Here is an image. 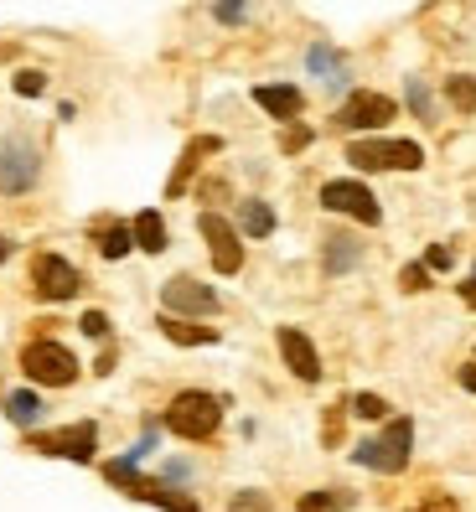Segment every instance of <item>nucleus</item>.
<instances>
[{"label":"nucleus","instance_id":"22","mask_svg":"<svg viewBox=\"0 0 476 512\" xmlns=\"http://www.w3.org/2000/svg\"><path fill=\"white\" fill-rule=\"evenodd\" d=\"M244 233H249V238H270V233H275V213H270V202H259V197H249V202H244Z\"/></svg>","mask_w":476,"mask_h":512},{"label":"nucleus","instance_id":"27","mask_svg":"<svg viewBox=\"0 0 476 512\" xmlns=\"http://www.w3.org/2000/svg\"><path fill=\"white\" fill-rule=\"evenodd\" d=\"M42 88H47V78H42L37 68H26V73H16V94H21V99H37Z\"/></svg>","mask_w":476,"mask_h":512},{"label":"nucleus","instance_id":"15","mask_svg":"<svg viewBox=\"0 0 476 512\" xmlns=\"http://www.w3.org/2000/svg\"><path fill=\"white\" fill-rule=\"evenodd\" d=\"M130 497H140V502H156V507H166V512H197V497H187V492L166 487V481H145V476H140V487H135Z\"/></svg>","mask_w":476,"mask_h":512},{"label":"nucleus","instance_id":"4","mask_svg":"<svg viewBox=\"0 0 476 512\" xmlns=\"http://www.w3.org/2000/svg\"><path fill=\"white\" fill-rule=\"evenodd\" d=\"M21 368H26V378L42 383V388H68L78 378V357L63 342L42 337V342H32V347L21 352Z\"/></svg>","mask_w":476,"mask_h":512},{"label":"nucleus","instance_id":"11","mask_svg":"<svg viewBox=\"0 0 476 512\" xmlns=\"http://www.w3.org/2000/svg\"><path fill=\"white\" fill-rule=\"evenodd\" d=\"M32 285H37L42 300H73L78 285H83V275H78V269H73L63 254H37V264H32Z\"/></svg>","mask_w":476,"mask_h":512},{"label":"nucleus","instance_id":"10","mask_svg":"<svg viewBox=\"0 0 476 512\" xmlns=\"http://www.w3.org/2000/svg\"><path fill=\"white\" fill-rule=\"evenodd\" d=\"M197 233L207 238V249H213V264H218V275H238L244 269V244H238V228L218 213H202L197 218Z\"/></svg>","mask_w":476,"mask_h":512},{"label":"nucleus","instance_id":"33","mask_svg":"<svg viewBox=\"0 0 476 512\" xmlns=\"http://www.w3.org/2000/svg\"><path fill=\"white\" fill-rule=\"evenodd\" d=\"M420 512H456V502H451V497H430Z\"/></svg>","mask_w":476,"mask_h":512},{"label":"nucleus","instance_id":"1","mask_svg":"<svg viewBox=\"0 0 476 512\" xmlns=\"http://www.w3.org/2000/svg\"><path fill=\"white\" fill-rule=\"evenodd\" d=\"M409 450H414V419L399 414V419H389V430H383V435L357 445L352 461L368 466V471H383V476H399L409 466Z\"/></svg>","mask_w":476,"mask_h":512},{"label":"nucleus","instance_id":"14","mask_svg":"<svg viewBox=\"0 0 476 512\" xmlns=\"http://www.w3.org/2000/svg\"><path fill=\"white\" fill-rule=\"evenodd\" d=\"M213 150H223V140H218V135H197V140L187 145V156L176 161V171H171V182H166V197H176V192H182V187L192 182V171H197V161H202V156H213Z\"/></svg>","mask_w":476,"mask_h":512},{"label":"nucleus","instance_id":"28","mask_svg":"<svg viewBox=\"0 0 476 512\" xmlns=\"http://www.w3.org/2000/svg\"><path fill=\"white\" fill-rule=\"evenodd\" d=\"M78 326H83V337H99V342L109 337V316H104V311H83Z\"/></svg>","mask_w":476,"mask_h":512},{"label":"nucleus","instance_id":"25","mask_svg":"<svg viewBox=\"0 0 476 512\" xmlns=\"http://www.w3.org/2000/svg\"><path fill=\"white\" fill-rule=\"evenodd\" d=\"M409 109L420 114V119H435V99H430V88L420 78H409Z\"/></svg>","mask_w":476,"mask_h":512},{"label":"nucleus","instance_id":"7","mask_svg":"<svg viewBox=\"0 0 476 512\" xmlns=\"http://www.w3.org/2000/svg\"><path fill=\"white\" fill-rule=\"evenodd\" d=\"M32 450H42V456H63V461H94V450H99V425H94V419H78V425H68V430L37 435Z\"/></svg>","mask_w":476,"mask_h":512},{"label":"nucleus","instance_id":"9","mask_svg":"<svg viewBox=\"0 0 476 512\" xmlns=\"http://www.w3.org/2000/svg\"><path fill=\"white\" fill-rule=\"evenodd\" d=\"M161 306H166L171 316H213V311H218V290L202 285V280H192V275H176V280L161 285Z\"/></svg>","mask_w":476,"mask_h":512},{"label":"nucleus","instance_id":"8","mask_svg":"<svg viewBox=\"0 0 476 512\" xmlns=\"http://www.w3.org/2000/svg\"><path fill=\"white\" fill-rule=\"evenodd\" d=\"M394 99L389 94H373V88H357V94H347V104L337 109V125L342 130H383L394 119Z\"/></svg>","mask_w":476,"mask_h":512},{"label":"nucleus","instance_id":"20","mask_svg":"<svg viewBox=\"0 0 476 512\" xmlns=\"http://www.w3.org/2000/svg\"><path fill=\"white\" fill-rule=\"evenodd\" d=\"M6 419H11V425H21V430H32L37 419H42V399L26 394V388H21V394H6Z\"/></svg>","mask_w":476,"mask_h":512},{"label":"nucleus","instance_id":"23","mask_svg":"<svg viewBox=\"0 0 476 512\" xmlns=\"http://www.w3.org/2000/svg\"><path fill=\"white\" fill-rule=\"evenodd\" d=\"M445 94H451V104H456L461 114H471V109H476V78H471V73L445 78Z\"/></svg>","mask_w":476,"mask_h":512},{"label":"nucleus","instance_id":"31","mask_svg":"<svg viewBox=\"0 0 476 512\" xmlns=\"http://www.w3.org/2000/svg\"><path fill=\"white\" fill-rule=\"evenodd\" d=\"M425 264H430V269H451V264H456V254L445 249V244H435V249L425 254Z\"/></svg>","mask_w":476,"mask_h":512},{"label":"nucleus","instance_id":"13","mask_svg":"<svg viewBox=\"0 0 476 512\" xmlns=\"http://www.w3.org/2000/svg\"><path fill=\"white\" fill-rule=\"evenodd\" d=\"M254 104L264 114H275V119H295V114L306 109V99H301V88H295V83H259L254 88Z\"/></svg>","mask_w":476,"mask_h":512},{"label":"nucleus","instance_id":"6","mask_svg":"<svg viewBox=\"0 0 476 512\" xmlns=\"http://www.w3.org/2000/svg\"><path fill=\"white\" fill-rule=\"evenodd\" d=\"M321 207H326V213H347V218L368 223V228L383 223V207H378V197L363 182H326L321 187Z\"/></svg>","mask_w":476,"mask_h":512},{"label":"nucleus","instance_id":"32","mask_svg":"<svg viewBox=\"0 0 476 512\" xmlns=\"http://www.w3.org/2000/svg\"><path fill=\"white\" fill-rule=\"evenodd\" d=\"M301 145H311V130H285L280 135V150H301Z\"/></svg>","mask_w":476,"mask_h":512},{"label":"nucleus","instance_id":"18","mask_svg":"<svg viewBox=\"0 0 476 512\" xmlns=\"http://www.w3.org/2000/svg\"><path fill=\"white\" fill-rule=\"evenodd\" d=\"M357 259H363V249H357V238H347V233H332V238H326V269H332V275L352 269Z\"/></svg>","mask_w":476,"mask_h":512},{"label":"nucleus","instance_id":"21","mask_svg":"<svg viewBox=\"0 0 476 512\" xmlns=\"http://www.w3.org/2000/svg\"><path fill=\"white\" fill-rule=\"evenodd\" d=\"M347 507H352V492H342V487H321V492L301 497V512H347Z\"/></svg>","mask_w":476,"mask_h":512},{"label":"nucleus","instance_id":"24","mask_svg":"<svg viewBox=\"0 0 476 512\" xmlns=\"http://www.w3.org/2000/svg\"><path fill=\"white\" fill-rule=\"evenodd\" d=\"M311 68L326 73V83H342V63H337L332 47H311Z\"/></svg>","mask_w":476,"mask_h":512},{"label":"nucleus","instance_id":"30","mask_svg":"<svg viewBox=\"0 0 476 512\" xmlns=\"http://www.w3.org/2000/svg\"><path fill=\"white\" fill-rule=\"evenodd\" d=\"M249 0H218V21H244Z\"/></svg>","mask_w":476,"mask_h":512},{"label":"nucleus","instance_id":"26","mask_svg":"<svg viewBox=\"0 0 476 512\" xmlns=\"http://www.w3.org/2000/svg\"><path fill=\"white\" fill-rule=\"evenodd\" d=\"M352 414H357V419H389V404H383L378 394H357V399H352Z\"/></svg>","mask_w":476,"mask_h":512},{"label":"nucleus","instance_id":"29","mask_svg":"<svg viewBox=\"0 0 476 512\" xmlns=\"http://www.w3.org/2000/svg\"><path fill=\"white\" fill-rule=\"evenodd\" d=\"M399 285H404V290H425V285H430V264H409L404 275H399Z\"/></svg>","mask_w":476,"mask_h":512},{"label":"nucleus","instance_id":"34","mask_svg":"<svg viewBox=\"0 0 476 512\" xmlns=\"http://www.w3.org/2000/svg\"><path fill=\"white\" fill-rule=\"evenodd\" d=\"M461 300H466V306H471V311H476V275H471V280H466V285H461Z\"/></svg>","mask_w":476,"mask_h":512},{"label":"nucleus","instance_id":"19","mask_svg":"<svg viewBox=\"0 0 476 512\" xmlns=\"http://www.w3.org/2000/svg\"><path fill=\"white\" fill-rule=\"evenodd\" d=\"M135 249V228H125V223H104L99 228V254L104 259H125Z\"/></svg>","mask_w":476,"mask_h":512},{"label":"nucleus","instance_id":"2","mask_svg":"<svg viewBox=\"0 0 476 512\" xmlns=\"http://www.w3.org/2000/svg\"><path fill=\"white\" fill-rule=\"evenodd\" d=\"M223 425V404L213 394H202V388H187V394H176L171 409H166V430L182 435V440H213Z\"/></svg>","mask_w":476,"mask_h":512},{"label":"nucleus","instance_id":"16","mask_svg":"<svg viewBox=\"0 0 476 512\" xmlns=\"http://www.w3.org/2000/svg\"><path fill=\"white\" fill-rule=\"evenodd\" d=\"M161 331H166V337L171 342H182V347H213L218 342V331L213 326H192V321H182V316H161Z\"/></svg>","mask_w":476,"mask_h":512},{"label":"nucleus","instance_id":"5","mask_svg":"<svg viewBox=\"0 0 476 512\" xmlns=\"http://www.w3.org/2000/svg\"><path fill=\"white\" fill-rule=\"evenodd\" d=\"M42 176V156L26 135H6L0 140V192H32Z\"/></svg>","mask_w":476,"mask_h":512},{"label":"nucleus","instance_id":"12","mask_svg":"<svg viewBox=\"0 0 476 512\" xmlns=\"http://www.w3.org/2000/svg\"><path fill=\"white\" fill-rule=\"evenodd\" d=\"M280 357H285V368L301 378V383H316L321 378V357L311 347V337L301 326H280Z\"/></svg>","mask_w":476,"mask_h":512},{"label":"nucleus","instance_id":"17","mask_svg":"<svg viewBox=\"0 0 476 512\" xmlns=\"http://www.w3.org/2000/svg\"><path fill=\"white\" fill-rule=\"evenodd\" d=\"M130 228H135V244H140L145 254H166V223H161L156 207H145V213H140Z\"/></svg>","mask_w":476,"mask_h":512},{"label":"nucleus","instance_id":"36","mask_svg":"<svg viewBox=\"0 0 476 512\" xmlns=\"http://www.w3.org/2000/svg\"><path fill=\"white\" fill-rule=\"evenodd\" d=\"M6 254H11V238H0V264H6Z\"/></svg>","mask_w":476,"mask_h":512},{"label":"nucleus","instance_id":"35","mask_svg":"<svg viewBox=\"0 0 476 512\" xmlns=\"http://www.w3.org/2000/svg\"><path fill=\"white\" fill-rule=\"evenodd\" d=\"M456 378H461V388H471V394H476V368H461Z\"/></svg>","mask_w":476,"mask_h":512},{"label":"nucleus","instance_id":"3","mask_svg":"<svg viewBox=\"0 0 476 512\" xmlns=\"http://www.w3.org/2000/svg\"><path fill=\"white\" fill-rule=\"evenodd\" d=\"M347 161L357 171H420L425 166V150L414 140H352L347 145Z\"/></svg>","mask_w":476,"mask_h":512}]
</instances>
